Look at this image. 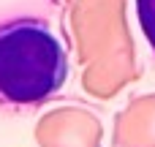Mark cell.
Returning a JSON list of instances; mask_svg holds the SVG:
<instances>
[{
    "label": "cell",
    "mask_w": 155,
    "mask_h": 147,
    "mask_svg": "<svg viewBox=\"0 0 155 147\" xmlns=\"http://www.w3.org/2000/svg\"><path fill=\"white\" fill-rule=\"evenodd\" d=\"M68 82V49L41 19L25 16L0 25V101L35 106Z\"/></svg>",
    "instance_id": "1"
},
{
    "label": "cell",
    "mask_w": 155,
    "mask_h": 147,
    "mask_svg": "<svg viewBox=\"0 0 155 147\" xmlns=\"http://www.w3.org/2000/svg\"><path fill=\"white\" fill-rule=\"evenodd\" d=\"M136 19L150 49L155 52V0H136Z\"/></svg>",
    "instance_id": "2"
}]
</instances>
